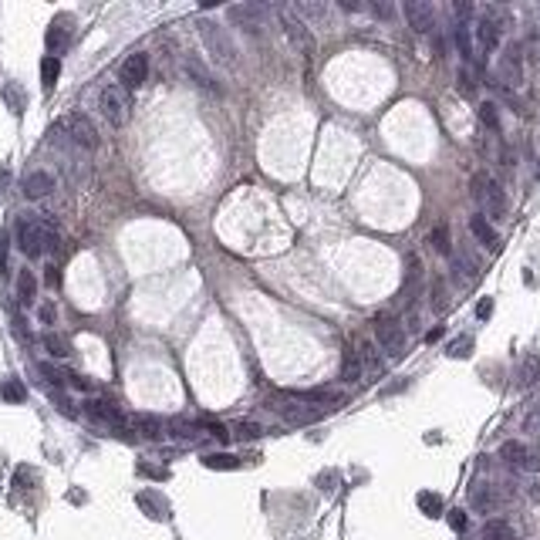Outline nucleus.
<instances>
[{"label": "nucleus", "mask_w": 540, "mask_h": 540, "mask_svg": "<svg viewBox=\"0 0 540 540\" xmlns=\"http://www.w3.org/2000/svg\"><path fill=\"white\" fill-rule=\"evenodd\" d=\"M196 31H200L203 47H207L209 61H213L216 68H223V71H240V47L226 34V27H220V24H213V21H200Z\"/></svg>", "instance_id": "1"}, {"label": "nucleus", "mask_w": 540, "mask_h": 540, "mask_svg": "<svg viewBox=\"0 0 540 540\" xmlns=\"http://www.w3.org/2000/svg\"><path fill=\"white\" fill-rule=\"evenodd\" d=\"M98 108H102L105 122L119 128V125H125L128 115H132V98H128V91H125L122 84H105L102 95H98Z\"/></svg>", "instance_id": "2"}, {"label": "nucleus", "mask_w": 540, "mask_h": 540, "mask_svg": "<svg viewBox=\"0 0 540 540\" xmlns=\"http://www.w3.org/2000/svg\"><path fill=\"white\" fill-rule=\"evenodd\" d=\"M473 200H480L486 213L483 216H493V220H503L506 216V193L500 189V183H493L486 172H476L473 176Z\"/></svg>", "instance_id": "3"}, {"label": "nucleus", "mask_w": 540, "mask_h": 540, "mask_svg": "<svg viewBox=\"0 0 540 540\" xmlns=\"http://www.w3.org/2000/svg\"><path fill=\"white\" fill-rule=\"evenodd\" d=\"M375 341H378V348L381 351H388L392 358H402L406 355V328L395 321V318H375Z\"/></svg>", "instance_id": "4"}, {"label": "nucleus", "mask_w": 540, "mask_h": 540, "mask_svg": "<svg viewBox=\"0 0 540 540\" xmlns=\"http://www.w3.org/2000/svg\"><path fill=\"white\" fill-rule=\"evenodd\" d=\"M500 459L513 469H524V473H540V449L520 443V439H510L500 446Z\"/></svg>", "instance_id": "5"}, {"label": "nucleus", "mask_w": 540, "mask_h": 540, "mask_svg": "<svg viewBox=\"0 0 540 540\" xmlns=\"http://www.w3.org/2000/svg\"><path fill=\"white\" fill-rule=\"evenodd\" d=\"M17 247L27 257H41L44 253V220L41 216H24L17 220Z\"/></svg>", "instance_id": "6"}, {"label": "nucleus", "mask_w": 540, "mask_h": 540, "mask_svg": "<svg viewBox=\"0 0 540 540\" xmlns=\"http://www.w3.org/2000/svg\"><path fill=\"white\" fill-rule=\"evenodd\" d=\"M500 82L506 88L524 84V51H520V44H506V51L500 54Z\"/></svg>", "instance_id": "7"}, {"label": "nucleus", "mask_w": 540, "mask_h": 540, "mask_svg": "<svg viewBox=\"0 0 540 540\" xmlns=\"http://www.w3.org/2000/svg\"><path fill=\"white\" fill-rule=\"evenodd\" d=\"M71 34H75V17H71V14H58V17L51 21L47 34H44V44H47L51 58H58V54L71 44Z\"/></svg>", "instance_id": "8"}, {"label": "nucleus", "mask_w": 540, "mask_h": 540, "mask_svg": "<svg viewBox=\"0 0 540 540\" xmlns=\"http://www.w3.org/2000/svg\"><path fill=\"white\" fill-rule=\"evenodd\" d=\"M58 128L68 132V139H71L78 149H95V145H98V132H95V125L88 122L84 115H68V119L58 122Z\"/></svg>", "instance_id": "9"}, {"label": "nucleus", "mask_w": 540, "mask_h": 540, "mask_svg": "<svg viewBox=\"0 0 540 540\" xmlns=\"http://www.w3.org/2000/svg\"><path fill=\"white\" fill-rule=\"evenodd\" d=\"M267 17L270 10L260 7V3H240V7H230V21H237L247 34H260L267 27Z\"/></svg>", "instance_id": "10"}, {"label": "nucleus", "mask_w": 540, "mask_h": 540, "mask_svg": "<svg viewBox=\"0 0 540 540\" xmlns=\"http://www.w3.org/2000/svg\"><path fill=\"white\" fill-rule=\"evenodd\" d=\"M149 78V54H142V51H135V54H128L122 61V68H119V82H122L125 91H132V88H139V84Z\"/></svg>", "instance_id": "11"}, {"label": "nucleus", "mask_w": 540, "mask_h": 540, "mask_svg": "<svg viewBox=\"0 0 540 540\" xmlns=\"http://www.w3.org/2000/svg\"><path fill=\"white\" fill-rule=\"evenodd\" d=\"M277 14H281V21H284V31H287V38H291L294 44H297V51H301L304 58H311V54H314V38H311L307 24L294 17V14H291V7H281Z\"/></svg>", "instance_id": "12"}, {"label": "nucleus", "mask_w": 540, "mask_h": 540, "mask_svg": "<svg viewBox=\"0 0 540 540\" xmlns=\"http://www.w3.org/2000/svg\"><path fill=\"white\" fill-rule=\"evenodd\" d=\"M402 14H406V21H409V27L416 34H429L436 27V7L429 0H409L402 7Z\"/></svg>", "instance_id": "13"}, {"label": "nucleus", "mask_w": 540, "mask_h": 540, "mask_svg": "<svg viewBox=\"0 0 540 540\" xmlns=\"http://www.w3.org/2000/svg\"><path fill=\"white\" fill-rule=\"evenodd\" d=\"M54 186H58L54 172H47V169H34V172H27V176H24L21 193H24L27 200H44V196H51V193H54Z\"/></svg>", "instance_id": "14"}, {"label": "nucleus", "mask_w": 540, "mask_h": 540, "mask_svg": "<svg viewBox=\"0 0 540 540\" xmlns=\"http://www.w3.org/2000/svg\"><path fill=\"white\" fill-rule=\"evenodd\" d=\"M274 412L281 419H287L294 425H307V422H318L325 416V409H311V406H301V402H277Z\"/></svg>", "instance_id": "15"}, {"label": "nucleus", "mask_w": 540, "mask_h": 540, "mask_svg": "<svg viewBox=\"0 0 540 540\" xmlns=\"http://www.w3.org/2000/svg\"><path fill=\"white\" fill-rule=\"evenodd\" d=\"M84 416H91L95 422H108V425H119L125 432V425H128V419L112 406V402H98V399H91V402H84Z\"/></svg>", "instance_id": "16"}, {"label": "nucleus", "mask_w": 540, "mask_h": 540, "mask_svg": "<svg viewBox=\"0 0 540 540\" xmlns=\"http://www.w3.org/2000/svg\"><path fill=\"white\" fill-rule=\"evenodd\" d=\"M469 506L476 510V513H493L497 510V490L490 486V483H473L469 486Z\"/></svg>", "instance_id": "17"}, {"label": "nucleus", "mask_w": 540, "mask_h": 540, "mask_svg": "<svg viewBox=\"0 0 540 540\" xmlns=\"http://www.w3.org/2000/svg\"><path fill=\"white\" fill-rule=\"evenodd\" d=\"M291 14L297 21H311V24H321V21H328V3H321V0H297L291 3Z\"/></svg>", "instance_id": "18"}, {"label": "nucleus", "mask_w": 540, "mask_h": 540, "mask_svg": "<svg viewBox=\"0 0 540 540\" xmlns=\"http://www.w3.org/2000/svg\"><path fill=\"white\" fill-rule=\"evenodd\" d=\"M355 355H358V362H362V372H368V375L385 372V358H381V348H378L375 341H362V348H358Z\"/></svg>", "instance_id": "19"}, {"label": "nucleus", "mask_w": 540, "mask_h": 540, "mask_svg": "<svg viewBox=\"0 0 540 540\" xmlns=\"http://www.w3.org/2000/svg\"><path fill=\"white\" fill-rule=\"evenodd\" d=\"M469 230H473V237L483 244V247H490V250H497L500 247V237H497V230H493V223L483 216V213H473L469 216Z\"/></svg>", "instance_id": "20"}, {"label": "nucleus", "mask_w": 540, "mask_h": 540, "mask_svg": "<svg viewBox=\"0 0 540 540\" xmlns=\"http://www.w3.org/2000/svg\"><path fill=\"white\" fill-rule=\"evenodd\" d=\"M186 75L193 78V84H200V88H207V91H220V84H216V78H213V71H209L200 58H186Z\"/></svg>", "instance_id": "21"}, {"label": "nucleus", "mask_w": 540, "mask_h": 540, "mask_svg": "<svg viewBox=\"0 0 540 540\" xmlns=\"http://www.w3.org/2000/svg\"><path fill=\"white\" fill-rule=\"evenodd\" d=\"M128 425H132L139 436H145V439H159V436L166 432L163 419H156V416H132L128 419Z\"/></svg>", "instance_id": "22"}, {"label": "nucleus", "mask_w": 540, "mask_h": 540, "mask_svg": "<svg viewBox=\"0 0 540 540\" xmlns=\"http://www.w3.org/2000/svg\"><path fill=\"white\" fill-rule=\"evenodd\" d=\"M17 297H21V304H34V297H38V277H34V270H21L17 274Z\"/></svg>", "instance_id": "23"}, {"label": "nucleus", "mask_w": 540, "mask_h": 540, "mask_svg": "<svg viewBox=\"0 0 540 540\" xmlns=\"http://www.w3.org/2000/svg\"><path fill=\"white\" fill-rule=\"evenodd\" d=\"M456 47H459V54H462V61L466 64H473L476 61V54H473V27L469 24H456Z\"/></svg>", "instance_id": "24"}, {"label": "nucleus", "mask_w": 540, "mask_h": 540, "mask_svg": "<svg viewBox=\"0 0 540 540\" xmlns=\"http://www.w3.org/2000/svg\"><path fill=\"white\" fill-rule=\"evenodd\" d=\"M0 399H3V402H24V399H27L24 381H21V378H3V381H0Z\"/></svg>", "instance_id": "25"}, {"label": "nucleus", "mask_w": 540, "mask_h": 540, "mask_svg": "<svg viewBox=\"0 0 540 540\" xmlns=\"http://www.w3.org/2000/svg\"><path fill=\"white\" fill-rule=\"evenodd\" d=\"M480 540H517V534H513V527L506 520H490L483 527V537Z\"/></svg>", "instance_id": "26"}, {"label": "nucleus", "mask_w": 540, "mask_h": 540, "mask_svg": "<svg viewBox=\"0 0 540 540\" xmlns=\"http://www.w3.org/2000/svg\"><path fill=\"white\" fill-rule=\"evenodd\" d=\"M453 281L456 284H473L476 281V263L466 260V257H456L453 260Z\"/></svg>", "instance_id": "27"}, {"label": "nucleus", "mask_w": 540, "mask_h": 540, "mask_svg": "<svg viewBox=\"0 0 540 540\" xmlns=\"http://www.w3.org/2000/svg\"><path fill=\"white\" fill-rule=\"evenodd\" d=\"M416 500H419V510H422L425 517H443V510H446L439 493H429V490H422Z\"/></svg>", "instance_id": "28"}, {"label": "nucleus", "mask_w": 540, "mask_h": 540, "mask_svg": "<svg viewBox=\"0 0 540 540\" xmlns=\"http://www.w3.org/2000/svg\"><path fill=\"white\" fill-rule=\"evenodd\" d=\"M429 244H432V250H436V253L449 257V253H453V240H449V226H446V223H443V226H436V230L429 233Z\"/></svg>", "instance_id": "29"}, {"label": "nucleus", "mask_w": 540, "mask_h": 540, "mask_svg": "<svg viewBox=\"0 0 540 540\" xmlns=\"http://www.w3.org/2000/svg\"><path fill=\"white\" fill-rule=\"evenodd\" d=\"M58 75H61V61L47 54V58L41 61V84H44V91H51V88L58 84Z\"/></svg>", "instance_id": "30"}, {"label": "nucleus", "mask_w": 540, "mask_h": 540, "mask_svg": "<svg viewBox=\"0 0 540 540\" xmlns=\"http://www.w3.org/2000/svg\"><path fill=\"white\" fill-rule=\"evenodd\" d=\"M44 348H47L54 358H68V355H71V344H68V338H64V334H54V331L44 334Z\"/></svg>", "instance_id": "31"}, {"label": "nucleus", "mask_w": 540, "mask_h": 540, "mask_svg": "<svg viewBox=\"0 0 540 540\" xmlns=\"http://www.w3.org/2000/svg\"><path fill=\"white\" fill-rule=\"evenodd\" d=\"M362 362H358V355L355 351H348L344 355V368H341V381H348V385H355V381H362Z\"/></svg>", "instance_id": "32"}, {"label": "nucleus", "mask_w": 540, "mask_h": 540, "mask_svg": "<svg viewBox=\"0 0 540 540\" xmlns=\"http://www.w3.org/2000/svg\"><path fill=\"white\" fill-rule=\"evenodd\" d=\"M203 466H207V469H240V459L230 456V453H209V456L203 459Z\"/></svg>", "instance_id": "33"}, {"label": "nucleus", "mask_w": 540, "mask_h": 540, "mask_svg": "<svg viewBox=\"0 0 540 540\" xmlns=\"http://www.w3.org/2000/svg\"><path fill=\"white\" fill-rule=\"evenodd\" d=\"M3 102L10 105V112H14V115H21V112H24V105H27V98H24V91H21L17 84H7V88H3Z\"/></svg>", "instance_id": "34"}, {"label": "nucleus", "mask_w": 540, "mask_h": 540, "mask_svg": "<svg viewBox=\"0 0 540 540\" xmlns=\"http://www.w3.org/2000/svg\"><path fill=\"white\" fill-rule=\"evenodd\" d=\"M159 503H163V500L152 497V493H139V506H142L149 517H156V520H163V517H166V510H163Z\"/></svg>", "instance_id": "35"}, {"label": "nucleus", "mask_w": 540, "mask_h": 540, "mask_svg": "<svg viewBox=\"0 0 540 540\" xmlns=\"http://www.w3.org/2000/svg\"><path fill=\"white\" fill-rule=\"evenodd\" d=\"M537 378H540V355H527V362H524V368H520V381L530 385V381H537Z\"/></svg>", "instance_id": "36"}, {"label": "nucleus", "mask_w": 540, "mask_h": 540, "mask_svg": "<svg viewBox=\"0 0 540 540\" xmlns=\"http://www.w3.org/2000/svg\"><path fill=\"white\" fill-rule=\"evenodd\" d=\"M169 432H172V436H183V439H200V425H189V422H183V419H172V422H169Z\"/></svg>", "instance_id": "37"}, {"label": "nucleus", "mask_w": 540, "mask_h": 540, "mask_svg": "<svg viewBox=\"0 0 540 540\" xmlns=\"http://www.w3.org/2000/svg\"><path fill=\"white\" fill-rule=\"evenodd\" d=\"M480 122L486 125V128H500V112L493 102H483V105H480Z\"/></svg>", "instance_id": "38"}, {"label": "nucleus", "mask_w": 540, "mask_h": 540, "mask_svg": "<svg viewBox=\"0 0 540 540\" xmlns=\"http://www.w3.org/2000/svg\"><path fill=\"white\" fill-rule=\"evenodd\" d=\"M449 355H453V358H469V355H473V338H469V334L456 338V341L449 344Z\"/></svg>", "instance_id": "39"}, {"label": "nucleus", "mask_w": 540, "mask_h": 540, "mask_svg": "<svg viewBox=\"0 0 540 540\" xmlns=\"http://www.w3.org/2000/svg\"><path fill=\"white\" fill-rule=\"evenodd\" d=\"M446 520H449V527H453L456 534H462V530L469 527V517H466V510H449V513H446Z\"/></svg>", "instance_id": "40"}, {"label": "nucleus", "mask_w": 540, "mask_h": 540, "mask_svg": "<svg viewBox=\"0 0 540 540\" xmlns=\"http://www.w3.org/2000/svg\"><path fill=\"white\" fill-rule=\"evenodd\" d=\"M453 17H456V24H469V17H473V3L456 0V3H453Z\"/></svg>", "instance_id": "41"}, {"label": "nucleus", "mask_w": 540, "mask_h": 540, "mask_svg": "<svg viewBox=\"0 0 540 540\" xmlns=\"http://www.w3.org/2000/svg\"><path fill=\"white\" fill-rule=\"evenodd\" d=\"M459 91H462V95H473V91H476V82H473V71H469V68L459 71Z\"/></svg>", "instance_id": "42"}, {"label": "nucleus", "mask_w": 540, "mask_h": 540, "mask_svg": "<svg viewBox=\"0 0 540 540\" xmlns=\"http://www.w3.org/2000/svg\"><path fill=\"white\" fill-rule=\"evenodd\" d=\"M365 10H372L375 17H381V21H388V17L395 14V7H392V3H365Z\"/></svg>", "instance_id": "43"}, {"label": "nucleus", "mask_w": 540, "mask_h": 540, "mask_svg": "<svg viewBox=\"0 0 540 540\" xmlns=\"http://www.w3.org/2000/svg\"><path fill=\"white\" fill-rule=\"evenodd\" d=\"M237 432H240V439H257L263 429H260L257 422H240V425H237Z\"/></svg>", "instance_id": "44"}, {"label": "nucleus", "mask_w": 540, "mask_h": 540, "mask_svg": "<svg viewBox=\"0 0 540 540\" xmlns=\"http://www.w3.org/2000/svg\"><path fill=\"white\" fill-rule=\"evenodd\" d=\"M64 381H68V385H75V388H82V392H91V381H88V378H82V375H75V372L64 375Z\"/></svg>", "instance_id": "45"}, {"label": "nucleus", "mask_w": 540, "mask_h": 540, "mask_svg": "<svg viewBox=\"0 0 540 540\" xmlns=\"http://www.w3.org/2000/svg\"><path fill=\"white\" fill-rule=\"evenodd\" d=\"M490 314H493V297H483L476 304V318H490Z\"/></svg>", "instance_id": "46"}, {"label": "nucleus", "mask_w": 540, "mask_h": 540, "mask_svg": "<svg viewBox=\"0 0 540 540\" xmlns=\"http://www.w3.org/2000/svg\"><path fill=\"white\" fill-rule=\"evenodd\" d=\"M334 483H338V473H321V480H318V486H321L325 493H331Z\"/></svg>", "instance_id": "47"}, {"label": "nucleus", "mask_w": 540, "mask_h": 540, "mask_svg": "<svg viewBox=\"0 0 540 540\" xmlns=\"http://www.w3.org/2000/svg\"><path fill=\"white\" fill-rule=\"evenodd\" d=\"M7 253H10V240H7V233L0 237V274L7 270Z\"/></svg>", "instance_id": "48"}, {"label": "nucleus", "mask_w": 540, "mask_h": 540, "mask_svg": "<svg viewBox=\"0 0 540 540\" xmlns=\"http://www.w3.org/2000/svg\"><path fill=\"white\" fill-rule=\"evenodd\" d=\"M338 7H341L344 14H362V10H365V3H358V0H341Z\"/></svg>", "instance_id": "49"}, {"label": "nucleus", "mask_w": 540, "mask_h": 540, "mask_svg": "<svg viewBox=\"0 0 540 540\" xmlns=\"http://www.w3.org/2000/svg\"><path fill=\"white\" fill-rule=\"evenodd\" d=\"M47 274H44V281H47V287H58L61 284V274H58V267H44Z\"/></svg>", "instance_id": "50"}, {"label": "nucleus", "mask_w": 540, "mask_h": 540, "mask_svg": "<svg viewBox=\"0 0 540 540\" xmlns=\"http://www.w3.org/2000/svg\"><path fill=\"white\" fill-rule=\"evenodd\" d=\"M38 318H41L44 325H51V321H54V304H41V311H38Z\"/></svg>", "instance_id": "51"}, {"label": "nucleus", "mask_w": 540, "mask_h": 540, "mask_svg": "<svg viewBox=\"0 0 540 540\" xmlns=\"http://www.w3.org/2000/svg\"><path fill=\"white\" fill-rule=\"evenodd\" d=\"M527 497L534 500V503H540V483H530V490H527Z\"/></svg>", "instance_id": "52"}, {"label": "nucleus", "mask_w": 540, "mask_h": 540, "mask_svg": "<svg viewBox=\"0 0 540 540\" xmlns=\"http://www.w3.org/2000/svg\"><path fill=\"white\" fill-rule=\"evenodd\" d=\"M439 338H443V328H432V331L425 334V341H429V344H432V341H439Z\"/></svg>", "instance_id": "53"}, {"label": "nucleus", "mask_w": 540, "mask_h": 540, "mask_svg": "<svg viewBox=\"0 0 540 540\" xmlns=\"http://www.w3.org/2000/svg\"><path fill=\"white\" fill-rule=\"evenodd\" d=\"M537 176H540V172H537Z\"/></svg>", "instance_id": "54"}]
</instances>
